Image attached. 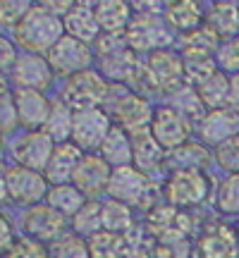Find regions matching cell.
Masks as SVG:
<instances>
[{
	"label": "cell",
	"mask_w": 239,
	"mask_h": 258,
	"mask_svg": "<svg viewBox=\"0 0 239 258\" xmlns=\"http://www.w3.org/2000/svg\"><path fill=\"white\" fill-rule=\"evenodd\" d=\"M55 146L57 144L48 137L43 129H38V132H24V134L12 144V160H15V165H19V167L36 170V172H46Z\"/></svg>",
	"instance_id": "obj_14"
},
{
	"label": "cell",
	"mask_w": 239,
	"mask_h": 258,
	"mask_svg": "<svg viewBox=\"0 0 239 258\" xmlns=\"http://www.w3.org/2000/svg\"><path fill=\"white\" fill-rule=\"evenodd\" d=\"M203 24L211 31H215L222 41L239 36V5L237 3H227V0L213 3L211 8L206 10Z\"/></svg>",
	"instance_id": "obj_25"
},
{
	"label": "cell",
	"mask_w": 239,
	"mask_h": 258,
	"mask_svg": "<svg viewBox=\"0 0 239 258\" xmlns=\"http://www.w3.org/2000/svg\"><path fill=\"white\" fill-rule=\"evenodd\" d=\"M15 105L19 112V127L27 132H38L46 127L50 105L53 101L43 91H31V89H12Z\"/></svg>",
	"instance_id": "obj_17"
},
{
	"label": "cell",
	"mask_w": 239,
	"mask_h": 258,
	"mask_svg": "<svg viewBox=\"0 0 239 258\" xmlns=\"http://www.w3.org/2000/svg\"><path fill=\"white\" fill-rule=\"evenodd\" d=\"M98 60H101V74L110 84H132L134 86L139 72V55L127 43L105 55H98Z\"/></svg>",
	"instance_id": "obj_21"
},
{
	"label": "cell",
	"mask_w": 239,
	"mask_h": 258,
	"mask_svg": "<svg viewBox=\"0 0 239 258\" xmlns=\"http://www.w3.org/2000/svg\"><path fill=\"white\" fill-rule=\"evenodd\" d=\"M215 62H218V70H220V72L239 74V36L222 41L220 50H218V55H215Z\"/></svg>",
	"instance_id": "obj_42"
},
{
	"label": "cell",
	"mask_w": 239,
	"mask_h": 258,
	"mask_svg": "<svg viewBox=\"0 0 239 258\" xmlns=\"http://www.w3.org/2000/svg\"><path fill=\"white\" fill-rule=\"evenodd\" d=\"M48 191H50V184L43 172L27 170L19 165L8 167V196L12 203L31 208L38 203H46Z\"/></svg>",
	"instance_id": "obj_12"
},
{
	"label": "cell",
	"mask_w": 239,
	"mask_h": 258,
	"mask_svg": "<svg viewBox=\"0 0 239 258\" xmlns=\"http://www.w3.org/2000/svg\"><path fill=\"white\" fill-rule=\"evenodd\" d=\"M215 206L225 215H239V175H227L218 184Z\"/></svg>",
	"instance_id": "obj_38"
},
{
	"label": "cell",
	"mask_w": 239,
	"mask_h": 258,
	"mask_svg": "<svg viewBox=\"0 0 239 258\" xmlns=\"http://www.w3.org/2000/svg\"><path fill=\"white\" fill-rule=\"evenodd\" d=\"M194 258H239V234L225 225H215L199 237Z\"/></svg>",
	"instance_id": "obj_19"
},
{
	"label": "cell",
	"mask_w": 239,
	"mask_h": 258,
	"mask_svg": "<svg viewBox=\"0 0 239 258\" xmlns=\"http://www.w3.org/2000/svg\"><path fill=\"white\" fill-rule=\"evenodd\" d=\"M163 10H165V5L163 8H156V5H137L134 8V17L125 31V38H127V46L137 55L144 57L148 53L170 48L172 31L165 24Z\"/></svg>",
	"instance_id": "obj_3"
},
{
	"label": "cell",
	"mask_w": 239,
	"mask_h": 258,
	"mask_svg": "<svg viewBox=\"0 0 239 258\" xmlns=\"http://www.w3.org/2000/svg\"><path fill=\"white\" fill-rule=\"evenodd\" d=\"M72 124H74V110L63 98H53L50 115H48V122H46V127H43V132L55 144H67L72 139Z\"/></svg>",
	"instance_id": "obj_32"
},
{
	"label": "cell",
	"mask_w": 239,
	"mask_h": 258,
	"mask_svg": "<svg viewBox=\"0 0 239 258\" xmlns=\"http://www.w3.org/2000/svg\"><path fill=\"white\" fill-rule=\"evenodd\" d=\"M230 108L239 112V74L230 77Z\"/></svg>",
	"instance_id": "obj_48"
},
{
	"label": "cell",
	"mask_w": 239,
	"mask_h": 258,
	"mask_svg": "<svg viewBox=\"0 0 239 258\" xmlns=\"http://www.w3.org/2000/svg\"><path fill=\"white\" fill-rule=\"evenodd\" d=\"M167 160L175 165V170H201V172H206V167L211 165L213 160V153L211 148L206 146V144H201V141H187L184 146L175 148L170 156H167Z\"/></svg>",
	"instance_id": "obj_29"
},
{
	"label": "cell",
	"mask_w": 239,
	"mask_h": 258,
	"mask_svg": "<svg viewBox=\"0 0 239 258\" xmlns=\"http://www.w3.org/2000/svg\"><path fill=\"white\" fill-rule=\"evenodd\" d=\"M112 177L110 163L101 153H84L82 163L72 177V184L86 196V199H98L101 194H108V184Z\"/></svg>",
	"instance_id": "obj_15"
},
{
	"label": "cell",
	"mask_w": 239,
	"mask_h": 258,
	"mask_svg": "<svg viewBox=\"0 0 239 258\" xmlns=\"http://www.w3.org/2000/svg\"><path fill=\"white\" fill-rule=\"evenodd\" d=\"M3 148H5V137L0 134V153H3Z\"/></svg>",
	"instance_id": "obj_51"
},
{
	"label": "cell",
	"mask_w": 239,
	"mask_h": 258,
	"mask_svg": "<svg viewBox=\"0 0 239 258\" xmlns=\"http://www.w3.org/2000/svg\"><path fill=\"white\" fill-rule=\"evenodd\" d=\"M167 98H170V103H167L170 108H175L177 112H182L184 117H189V120L196 122V124H199V122L203 120V115L208 112L206 105L201 103V98H199V91H196L194 86H189V84H182V86H180L177 91L170 93Z\"/></svg>",
	"instance_id": "obj_35"
},
{
	"label": "cell",
	"mask_w": 239,
	"mask_h": 258,
	"mask_svg": "<svg viewBox=\"0 0 239 258\" xmlns=\"http://www.w3.org/2000/svg\"><path fill=\"white\" fill-rule=\"evenodd\" d=\"M237 234H239V227H237Z\"/></svg>",
	"instance_id": "obj_52"
},
{
	"label": "cell",
	"mask_w": 239,
	"mask_h": 258,
	"mask_svg": "<svg viewBox=\"0 0 239 258\" xmlns=\"http://www.w3.org/2000/svg\"><path fill=\"white\" fill-rule=\"evenodd\" d=\"M108 112H110V117H112V124L122 127L129 137H137V134L151 132L156 108H153V103L148 101L144 93L127 91L112 101Z\"/></svg>",
	"instance_id": "obj_8"
},
{
	"label": "cell",
	"mask_w": 239,
	"mask_h": 258,
	"mask_svg": "<svg viewBox=\"0 0 239 258\" xmlns=\"http://www.w3.org/2000/svg\"><path fill=\"white\" fill-rule=\"evenodd\" d=\"M108 163H110V167L115 170V167H127L132 165V160H134V146H132V137H129L127 132L122 127H117V124H112L110 134L105 137V141H103L101 151H98Z\"/></svg>",
	"instance_id": "obj_28"
},
{
	"label": "cell",
	"mask_w": 239,
	"mask_h": 258,
	"mask_svg": "<svg viewBox=\"0 0 239 258\" xmlns=\"http://www.w3.org/2000/svg\"><path fill=\"white\" fill-rule=\"evenodd\" d=\"M17 129H19V112H17V105H15V96L10 91L0 98V134L10 137Z\"/></svg>",
	"instance_id": "obj_44"
},
{
	"label": "cell",
	"mask_w": 239,
	"mask_h": 258,
	"mask_svg": "<svg viewBox=\"0 0 239 258\" xmlns=\"http://www.w3.org/2000/svg\"><path fill=\"white\" fill-rule=\"evenodd\" d=\"M112 129V117L105 108H91V110H77L72 124V141L74 146L84 153H98L105 137Z\"/></svg>",
	"instance_id": "obj_9"
},
{
	"label": "cell",
	"mask_w": 239,
	"mask_h": 258,
	"mask_svg": "<svg viewBox=\"0 0 239 258\" xmlns=\"http://www.w3.org/2000/svg\"><path fill=\"white\" fill-rule=\"evenodd\" d=\"M65 24V34L67 36L82 41L86 46H91L98 41L103 31L98 27V19H96V5L93 3H74L70 12L63 17Z\"/></svg>",
	"instance_id": "obj_20"
},
{
	"label": "cell",
	"mask_w": 239,
	"mask_h": 258,
	"mask_svg": "<svg viewBox=\"0 0 239 258\" xmlns=\"http://www.w3.org/2000/svg\"><path fill=\"white\" fill-rule=\"evenodd\" d=\"M137 220H134V208L115 199H105L103 201V232L127 237L129 232H134Z\"/></svg>",
	"instance_id": "obj_30"
},
{
	"label": "cell",
	"mask_w": 239,
	"mask_h": 258,
	"mask_svg": "<svg viewBox=\"0 0 239 258\" xmlns=\"http://www.w3.org/2000/svg\"><path fill=\"white\" fill-rule=\"evenodd\" d=\"M46 60L50 62V67H53V72L57 77L70 79V77L84 72V70H91V62L96 60V53H93L91 46H86V43H82V41H77V38L65 34L55 46L48 50Z\"/></svg>",
	"instance_id": "obj_11"
},
{
	"label": "cell",
	"mask_w": 239,
	"mask_h": 258,
	"mask_svg": "<svg viewBox=\"0 0 239 258\" xmlns=\"http://www.w3.org/2000/svg\"><path fill=\"white\" fill-rule=\"evenodd\" d=\"M29 10H31V3L27 0H0V27L15 29L27 17Z\"/></svg>",
	"instance_id": "obj_43"
},
{
	"label": "cell",
	"mask_w": 239,
	"mask_h": 258,
	"mask_svg": "<svg viewBox=\"0 0 239 258\" xmlns=\"http://www.w3.org/2000/svg\"><path fill=\"white\" fill-rule=\"evenodd\" d=\"M194 122L189 117H184L182 112H177L170 105H160L156 108L153 115V124H151V134L167 153H172L175 148L184 146L187 141H192Z\"/></svg>",
	"instance_id": "obj_13"
},
{
	"label": "cell",
	"mask_w": 239,
	"mask_h": 258,
	"mask_svg": "<svg viewBox=\"0 0 239 258\" xmlns=\"http://www.w3.org/2000/svg\"><path fill=\"white\" fill-rule=\"evenodd\" d=\"M48 251H50V258H91L86 239L77 237L72 232H67L55 244H50Z\"/></svg>",
	"instance_id": "obj_39"
},
{
	"label": "cell",
	"mask_w": 239,
	"mask_h": 258,
	"mask_svg": "<svg viewBox=\"0 0 239 258\" xmlns=\"http://www.w3.org/2000/svg\"><path fill=\"white\" fill-rule=\"evenodd\" d=\"M134 17V5L125 0H103L96 3V19L103 34H125Z\"/></svg>",
	"instance_id": "obj_24"
},
{
	"label": "cell",
	"mask_w": 239,
	"mask_h": 258,
	"mask_svg": "<svg viewBox=\"0 0 239 258\" xmlns=\"http://www.w3.org/2000/svg\"><path fill=\"white\" fill-rule=\"evenodd\" d=\"M196 134L206 146H220L222 141L239 134V112H234L232 108L208 110L203 115V120L196 124Z\"/></svg>",
	"instance_id": "obj_18"
},
{
	"label": "cell",
	"mask_w": 239,
	"mask_h": 258,
	"mask_svg": "<svg viewBox=\"0 0 239 258\" xmlns=\"http://www.w3.org/2000/svg\"><path fill=\"white\" fill-rule=\"evenodd\" d=\"M115 84H110L101 74V70H84L74 74L70 79H65L63 98L74 112L77 110H91V108H103L105 103H110V93Z\"/></svg>",
	"instance_id": "obj_5"
},
{
	"label": "cell",
	"mask_w": 239,
	"mask_h": 258,
	"mask_svg": "<svg viewBox=\"0 0 239 258\" xmlns=\"http://www.w3.org/2000/svg\"><path fill=\"white\" fill-rule=\"evenodd\" d=\"M194 246L189 239L175 241V244H156L153 249V258H192Z\"/></svg>",
	"instance_id": "obj_45"
},
{
	"label": "cell",
	"mask_w": 239,
	"mask_h": 258,
	"mask_svg": "<svg viewBox=\"0 0 239 258\" xmlns=\"http://www.w3.org/2000/svg\"><path fill=\"white\" fill-rule=\"evenodd\" d=\"M199 98L206 105V110H222V108H230V77L225 72L211 74L206 82H201L196 86Z\"/></svg>",
	"instance_id": "obj_31"
},
{
	"label": "cell",
	"mask_w": 239,
	"mask_h": 258,
	"mask_svg": "<svg viewBox=\"0 0 239 258\" xmlns=\"http://www.w3.org/2000/svg\"><path fill=\"white\" fill-rule=\"evenodd\" d=\"M184 62V82L189 86H199L201 82H206L211 74L218 72V62L215 57H194V55H182Z\"/></svg>",
	"instance_id": "obj_37"
},
{
	"label": "cell",
	"mask_w": 239,
	"mask_h": 258,
	"mask_svg": "<svg viewBox=\"0 0 239 258\" xmlns=\"http://www.w3.org/2000/svg\"><path fill=\"white\" fill-rule=\"evenodd\" d=\"M132 146H134V160H132V165L137 167V170H141V172H146V175H151L153 170H158L167 160V151L153 139L151 132L132 137Z\"/></svg>",
	"instance_id": "obj_26"
},
{
	"label": "cell",
	"mask_w": 239,
	"mask_h": 258,
	"mask_svg": "<svg viewBox=\"0 0 239 258\" xmlns=\"http://www.w3.org/2000/svg\"><path fill=\"white\" fill-rule=\"evenodd\" d=\"M63 36H65L63 17L50 12L43 3L31 5L27 17L12 29V41L19 48H24L27 53H36V55H48V50L55 46Z\"/></svg>",
	"instance_id": "obj_1"
},
{
	"label": "cell",
	"mask_w": 239,
	"mask_h": 258,
	"mask_svg": "<svg viewBox=\"0 0 239 258\" xmlns=\"http://www.w3.org/2000/svg\"><path fill=\"white\" fill-rule=\"evenodd\" d=\"M108 199H115V201H122L132 208L148 213L158 206V184L153 182V177L137 170L134 165L115 167L110 184H108Z\"/></svg>",
	"instance_id": "obj_4"
},
{
	"label": "cell",
	"mask_w": 239,
	"mask_h": 258,
	"mask_svg": "<svg viewBox=\"0 0 239 258\" xmlns=\"http://www.w3.org/2000/svg\"><path fill=\"white\" fill-rule=\"evenodd\" d=\"M72 234L82 237V239H91L98 232H103V201L98 199H89V201L82 206V211L74 215L72 220Z\"/></svg>",
	"instance_id": "obj_33"
},
{
	"label": "cell",
	"mask_w": 239,
	"mask_h": 258,
	"mask_svg": "<svg viewBox=\"0 0 239 258\" xmlns=\"http://www.w3.org/2000/svg\"><path fill=\"white\" fill-rule=\"evenodd\" d=\"M213 158L227 175H239V134L213 148Z\"/></svg>",
	"instance_id": "obj_40"
},
{
	"label": "cell",
	"mask_w": 239,
	"mask_h": 258,
	"mask_svg": "<svg viewBox=\"0 0 239 258\" xmlns=\"http://www.w3.org/2000/svg\"><path fill=\"white\" fill-rule=\"evenodd\" d=\"M10 79L15 82V89H31V91H43L46 93L53 86L55 72L50 62L46 60V55H36V53H24L19 55V60L15 62Z\"/></svg>",
	"instance_id": "obj_16"
},
{
	"label": "cell",
	"mask_w": 239,
	"mask_h": 258,
	"mask_svg": "<svg viewBox=\"0 0 239 258\" xmlns=\"http://www.w3.org/2000/svg\"><path fill=\"white\" fill-rule=\"evenodd\" d=\"M194 227L192 213L170 203H158L146 213V232L156 244H175L189 239Z\"/></svg>",
	"instance_id": "obj_7"
},
{
	"label": "cell",
	"mask_w": 239,
	"mask_h": 258,
	"mask_svg": "<svg viewBox=\"0 0 239 258\" xmlns=\"http://www.w3.org/2000/svg\"><path fill=\"white\" fill-rule=\"evenodd\" d=\"M17 241L15 237V227L5 213H0V256H8V251L12 249V244Z\"/></svg>",
	"instance_id": "obj_47"
},
{
	"label": "cell",
	"mask_w": 239,
	"mask_h": 258,
	"mask_svg": "<svg viewBox=\"0 0 239 258\" xmlns=\"http://www.w3.org/2000/svg\"><path fill=\"white\" fill-rule=\"evenodd\" d=\"M5 93H10L8 91V79H5V74L0 72V98H3Z\"/></svg>",
	"instance_id": "obj_50"
},
{
	"label": "cell",
	"mask_w": 239,
	"mask_h": 258,
	"mask_svg": "<svg viewBox=\"0 0 239 258\" xmlns=\"http://www.w3.org/2000/svg\"><path fill=\"white\" fill-rule=\"evenodd\" d=\"M84 158V151L74 146L72 141L67 144H57L53 156H50V163L46 167V179L50 186H57V184H72V177L77 172V167L82 163Z\"/></svg>",
	"instance_id": "obj_22"
},
{
	"label": "cell",
	"mask_w": 239,
	"mask_h": 258,
	"mask_svg": "<svg viewBox=\"0 0 239 258\" xmlns=\"http://www.w3.org/2000/svg\"><path fill=\"white\" fill-rule=\"evenodd\" d=\"M222 46V38L206 27H199L180 36V55H194V57H215Z\"/></svg>",
	"instance_id": "obj_27"
},
{
	"label": "cell",
	"mask_w": 239,
	"mask_h": 258,
	"mask_svg": "<svg viewBox=\"0 0 239 258\" xmlns=\"http://www.w3.org/2000/svg\"><path fill=\"white\" fill-rule=\"evenodd\" d=\"M86 244L91 258H125L127 253V237L110 234V232H98Z\"/></svg>",
	"instance_id": "obj_36"
},
{
	"label": "cell",
	"mask_w": 239,
	"mask_h": 258,
	"mask_svg": "<svg viewBox=\"0 0 239 258\" xmlns=\"http://www.w3.org/2000/svg\"><path fill=\"white\" fill-rule=\"evenodd\" d=\"M10 196H8V167L0 163V206L8 203Z\"/></svg>",
	"instance_id": "obj_49"
},
{
	"label": "cell",
	"mask_w": 239,
	"mask_h": 258,
	"mask_svg": "<svg viewBox=\"0 0 239 258\" xmlns=\"http://www.w3.org/2000/svg\"><path fill=\"white\" fill-rule=\"evenodd\" d=\"M163 17H165V24L170 27V31H177L180 36H184L194 29L203 27L206 10L194 0H177V3H167L163 10Z\"/></svg>",
	"instance_id": "obj_23"
},
{
	"label": "cell",
	"mask_w": 239,
	"mask_h": 258,
	"mask_svg": "<svg viewBox=\"0 0 239 258\" xmlns=\"http://www.w3.org/2000/svg\"><path fill=\"white\" fill-rule=\"evenodd\" d=\"M182 84H187L184 82V62L177 50L165 48V50H156V53L139 57V72L134 86L144 89L146 93L170 96Z\"/></svg>",
	"instance_id": "obj_2"
},
{
	"label": "cell",
	"mask_w": 239,
	"mask_h": 258,
	"mask_svg": "<svg viewBox=\"0 0 239 258\" xmlns=\"http://www.w3.org/2000/svg\"><path fill=\"white\" fill-rule=\"evenodd\" d=\"M22 230H24V237H31V239L50 246L67 234V218L63 213H57L53 206L38 203V206H31L24 211Z\"/></svg>",
	"instance_id": "obj_10"
},
{
	"label": "cell",
	"mask_w": 239,
	"mask_h": 258,
	"mask_svg": "<svg viewBox=\"0 0 239 258\" xmlns=\"http://www.w3.org/2000/svg\"><path fill=\"white\" fill-rule=\"evenodd\" d=\"M17 60H19L17 43L12 38L0 34V72H12V67H15Z\"/></svg>",
	"instance_id": "obj_46"
},
{
	"label": "cell",
	"mask_w": 239,
	"mask_h": 258,
	"mask_svg": "<svg viewBox=\"0 0 239 258\" xmlns=\"http://www.w3.org/2000/svg\"><path fill=\"white\" fill-rule=\"evenodd\" d=\"M5 258H50V251H48L46 244L31 239V237H17V241L12 244V249L8 251Z\"/></svg>",
	"instance_id": "obj_41"
},
{
	"label": "cell",
	"mask_w": 239,
	"mask_h": 258,
	"mask_svg": "<svg viewBox=\"0 0 239 258\" xmlns=\"http://www.w3.org/2000/svg\"><path fill=\"white\" fill-rule=\"evenodd\" d=\"M89 201L86 196H84L79 189L74 184H57V186H50V191H48V199L46 203L48 206H53L57 213H63L67 220H72L77 213L82 211V206Z\"/></svg>",
	"instance_id": "obj_34"
},
{
	"label": "cell",
	"mask_w": 239,
	"mask_h": 258,
	"mask_svg": "<svg viewBox=\"0 0 239 258\" xmlns=\"http://www.w3.org/2000/svg\"><path fill=\"white\" fill-rule=\"evenodd\" d=\"M211 186V177L201 170H172L163 186V196H165V203L187 211L208 201Z\"/></svg>",
	"instance_id": "obj_6"
}]
</instances>
